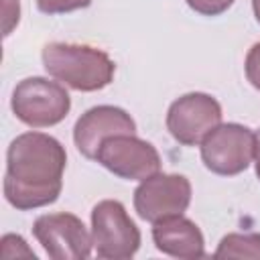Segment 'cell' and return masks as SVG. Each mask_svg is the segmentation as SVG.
I'll list each match as a JSON object with an SVG mask.
<instances>
[{
	"mask_svg": "<svg viewBox=\"0 0 260 260\" xmlns=\"http://www.w3.org/2000/svg\"><path fill=\"white\" fill-rule=\"evenodd\" d=\"M256 136L242 124H219L201 142V160L207 171L234 177L244 173L254 160Z\"/></svg>",
	"mask_w": 260,
	"mask_h": 260,
	"instance_id": "obj_5",
	"label": "cell"
},
{
	"mask_svg": "<svg viewBox=\"0 0 260 260\" xmlns=\"http://www.w3.org/2000/svg\"><path fill=\"white\" fill-rule=\"evenodd\" d=\"M14 116L30 128H47L63 122L71 110L67 89L47 77H26L16 83L10 100Z\"/></svg>",
	"mask_w": 260,
	"mask_h": 260,
	"instance_id": "obj_3",
	"label": "cell"
},
{
	"mask_svg": "<svg viewBox=\"0 0 260 260\" xmlns=\"http://www.w3.org/2000/svg\"><path fill=\"white\" fill-rule=\"evenodd\" d=\"M252 10H254V16H256V20L260 22V0H252Z\"/></svg>",
	"mask_w": 260,
	"mask_h": 260,
	"instance_id": "obj_18",
	"label": "cell"
},
{
	"mask_svg": "<svg viewBox=\"0 0 260 260\" xmlns=\"http://www.w3.org/2000/svg\"><path fill=\"white\" fill-rule=\"evenodd\" d=\"M215 258H260V234H228L221 238Z\"/></svg>",
	"mask_w": 260,
	"mask_h": 260,
	"instance_id": "obj_12",
	"label": "cell"
},
{
	"mask_svg": "<svg viewBox=\"0 0 260 260\" xmlns=\"http://www.w3.org/2000/svg\"><path fill=\"white\" fill-rule=\"evenodd\" d=\"M45 71L77 91H98L112 83L116 65L108 53L75 43H49L41 53Z\"/></svg>",
	"mask_w": 260,
	"mask_h": 260,
	"instance_id": "obj_2",
	"label": "cell"
},
{
	"mask_svg": "<svg viewBox=\"0 0 260 260\" xmlns=\"http://www.w3.org/2000/svg\"><path fill=\"white\" fill-rule=\"evenodd\" d=\"M91 242L100 258L126 260L140 248V230L116 199H104L91 209Z\"/></svg>",
	"mask_w": 260,
	"mask_h": 260,
	"instance_id": "obj_4",
	"label": "cell"
},
{
	"mask_svg": "<svg viewBox=\"0 0 260 260\" xmlns=\"http://www.w3.org/2000/svg\"><path fill=\"white\" fill-rule=\"evenodd\" d=\"M95 160L116 177L128 181H144L160 173V154L156 148L134 134H116L106 138Z\"/></svg>",
	"mask_w": 260,
	"mask_h": 260,
	"instance_id": "obj_7",
	"label": "cell"
},
{
	"mask_svg": "<svg viewBox=\"0 0 260 260\" xmlns=\"http://www.w3.org/2000/svg\"><path fill=\"white\" fill-rule=\"evenodd\" d=\"M2 16H4V37H8L20 18L18 0H2Z\"/></svg>",
	"mask_w": 260,
	"mask_h": 260,
	"instance_id": "obj_16",
	"label": "cell"
},
{
	"mask_svg": "<svg viewBox=\"0 0 260 260\" xmlns=\"http://www.w3.org/2000/svg\"><path fill=\"white\" fill-rule=\"evenodd\" d=\"M185 2L189 4L191 10L203 16H219L234 4V0H185Z\"/></svg>",
	"mask_w": 260,
	"mask_h": 260,
	"instance_id": "obj_14",
	"label": "cell"
},
{
	"mask_svg": "<svg viewBox=\"0 0 260 260\" xmlns=\"http://www.w3.org/2000/svg\"><path fill=\"white\" fill-rule=\"evenodd\" d=\"M256 136V146H254V165H256V177L260 179V130L254 132Z\"/></svg>",
	"mask_w": 260,
	"mask_h": 260,
	"instance_id": "obj_17",
	"label": "cell"
},
{
	"mask_svg": "<svg viewBox=\"0 0 260 260\" xmlns=\"http://www.w3.org/2000/svg\"><path fill=\"white\" fill-rule=\"evenodd\" d=\"M221 124L219 102L201 91H191L175 100L167 112V130L183 146H197Z\"/></svg>",
	"mask_w": 260,
	"mask_h": 260,
	"instance_id": "obj_6",
	"label": "cell"
},
{
	"mask_svg": "<svg viewBox=\"0 0 260 260\" xmlns=\"http://www.w3.org/2000/svg\"><path fill=\"white\" fill-rule=\"evenodd\" d=\"M32 234L45 252L55 260L89 258L93 242L83 221L73 213H45L37 217Z\"/></svg>",
	"mask_w": 260,
	"mask_h": 260,
	"instance_id": "obj_9",
	"label": "cell"
},
{
	"mask_svg": "<svg viewBox=\"0 0 260 260\" xmlns=\"http://www.w3.org/2000/svg\"><path fill=\"white\" fill-rule=\"evenodd\" d=\"M191 203V183L183 175L156 173L134 191V209L144 221L156 223L165 217L183 215Z\"/></svg>",
	"mask_w": 260,
	"mask_h": 260,
	"instance_id": "obj_8",
	"label": "cell"
},
{
	"mask_svg": "<svg viewBox=\"0 0 260 260\" xmlns=\"http://www.w3.org/2000/svg\"><path fill=\"white\" fill-rule=\"evenodd\" d=\"M244 69H246V77L252 83V87L260 89V43L252 45V49L248 51Z\"/></svg>",
	"mask_w": 260,
	"mask_h": 260,
	"instance_id": "obj_15",
	"label": "cell"
},
{
	"mask_svg": "<svg viewBox=\"0 0 260 260\" xmlns=\"http://www.w3.org/2000/svg\"><path fill=\"white\" fill-rule=\"evenodd\" d=\"M91 0H37V8L45 14H65L79 8H87Z\"/></svg>",
	"mask_w": 260,
	"mask_h": 260,
	"instance_id": "obj_13",
	"label": "cell"
},
{
	"mask_svg": "<svg viewBox=\"0 0 260 260\" xmlns=\"http://www.w3.org/2000/svg\"><path fill=\"white\" fill-rule=\"evenodd\" d=\"M65 167L67 152L57 138L43 132L16 136L6 152V201L20 211L55 203L63 189Z\"/></svg>",
	"mask_w": 260,
	"mask_h": 260,
	"instance_id": "obj_1",
	"label": "cell"
},
{
	"mask_svg": "<svg viewBox=\"0 0 260 260\" xmlns=\"http://www.w3.org/2000/svg\"><path fill=\"white\" fill-rule=\"evenodd\" d=\"M134 132L136 122L126 110L116 106H95L77 118L73 126V142L85 158L95 160V154L106 138Z\"/></svg>",
	"mask_w": 260,
	"mask_h": 260,
	"instance_id": "obj_10",
	"label": "cell"
},
{
	"mask_svg": "<svg viewBox=\"0 0 260 260\" xmlns=\"http://www.w3.org/2000/svg\"><path fill=\"white\" fill-rule=\"evenodd\" d=\"M152 240L156 250L173 258L195 260L205 254V240L195 221L173 215L152 223Z\"/></svg>",
	"mask_w": 260,
	"mask_h": 260,
	"instance_id": "obj_11",
	"label": "cell"
}]
</instances>
